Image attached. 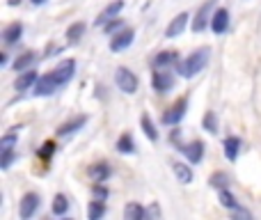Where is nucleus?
Returning <instances> with one entry per match:
<instances>
[{
  "instance_id": "obj_1",
  "label": "nucleus",
  "mask_w": 261,
  "mask_h": 220,
  "mask_svg": "<svg viewBox=\"0 0 261 220\" xmlns=\"http://www.w3.org/2000/svg\"><path fill=\"white\" fill-rule=\"evenodd\" d=\"M73 74H76V60H62L55 69H50L48 74L39 76V81L35 83L32 90H35L37 96H50V94H55L60 87L67 85L73 78Z\"/></svg>"
},
{
  "instance_id": "obj_2",
  "label": "nucleus",
  "mask_w": 261,
  "mask_h": 220,
  "mask_svg": "<svg viewBox=\"0 0 261 220\" xmlns=\"http://www.w3.org/2000/svg\"><path fill=\"white\" fill-rule=\"evenodd\" d=\"M208 58H211V48H208V46L193 51L186 60H179L176 74H179L181 78H195L197 74H202V69L208 64Z\"/></svg>"
},
{
  "instance_id": "obj_3",
  "label": "nucleus",
  "mask_w": 261,
  "mask_h": 220,
  "mask_svg": "<svg viewBox=\"0 0 261 220\" xmlns=\"http://www.w3.org/2000/svg\"><path fill=\"white\" fill-rule=\"evenodd\" d=\"M176 76L172 74V69H153L151 74V87L156 94H167L174 90Z\"/></svg>"
},
{
  "instance_id": "obj_4",
  "label": "nucleus",
  "mask_w": 261,
  "mask_h": 220,
  "mask_svg": "<svg viewBox=\"0 0 261 220\" xmlns=\"http://www.w3.org/2000/svg\"><path fill=\"white\" fill-rule=\"evenodd\" d=\"M115 83H117V87L124 94H135L138 85H140L138 76H135L128 67H117V71H115Z\"/></svg>"
},
{
  "instance_id": "obj_5",
  "label": "nucleus",
  "mask_w": 261,
  "mask_h": 220,
  "mask_svg": "<svg viewBox=\"0 0 261 220\" xmlns=\"http://www.w3.org/2000/svg\"><path fill=\"white\" fill-rule=\"evenodd\" d=\"M39 207H41L39 193L30 190V193H25V195L21 198V204H18V216H21L23 220H30L37 211H39Z\"/></svg>"
},
{
  "instance_id": "obj_6",
  "label": "nucleus",
  "mask_w": 261,
  "mask_h": 220,
  "mask_svg": "<svg viewBox=\"0 0 261 220\" xmlns=\"http://www.w3.org/2000/svg\"><path fill=\"white\" fill-rule=\"evenodd\" d=\"M213 0H206V3L202 5V7L197 9V14H195V18H193V32L195 35H202L204 30H206L208 26H211V16H213Z\"/></svg>"
},
{
  "instance_id": "obj_7",
  "label": "nucleus",
  "mask_w": 261,
  "mask_h": 220,
  "mask_svg": "<svg viewBox=\"0 0 261 220\" xmlns=\"http://www.w3.org/2000/svg\"><path fill=\"white\" fill-rule=\"evenodd\" d=\"M204 147H206L204 142H199V140H193V142H188V144L181 142L176 149H179V152L184 154L186 161H188L190 165H197V163H202V161H204V154H206V149H204Z\"/></svg>"
},
{
  "instance_id": "obj_8",
  "label": "nucleus",
  "mask_w": 261,
  "mask_h": 220,
  "mask_svg": "<svg viewBox=\"0 0 261 220\" xmlns=\"http://www.w3.org/2000/svg\"><path fill=\"white\" fill-rule=\"evenodd\" d=\"M186 108H188V99H179V101H174V104H172L170 108L163 112L161 121H163L165 126H176L181 119H184Z\"/></svg>"
},
{
  "instance_id": "obj_9",
  "label": "nucleus",
  "mask_w": 261,
  "mask_h": 220,
  "mask_svg": "<svg viewBox=\"0 0 261 220\" xmlns=\"http://www.w3.org/2000/svg\"><path fill=\"white\" fill-rule=\"evenodd\" d=\"M133 39H135V30L133 28H124L117 35L110 37V51H113V53H122V51H126L128 46L133 44Z\"/></svg>"
},
{
  "instance_id": "obj_10",
  "label": "nucleus",
  "mask_w": 261,
  "mask_h": 220,
  "mask_svg": "<svg viewBox=\"0 0 261 220\" xmlns=\"http://www.w3.org/2000/svg\"><path fill=\"white\" fill-rule=\"evenodd\" d=\"M188 21H190V14L188 12L176 14V16L170 21V26L165 28V37H167V39H176V37H181V35H184V30L188 28Z\"/></svg>"
},
{
  "instance_id": "obj_11",
  "label": "nucleus",
  "mask_w": 261,
  "mask_h": 220,
  "mask_svg": "<svg viewBox=\"0 0 261 220\" xmlns=\"http://www.w3.org/2000/svg\"><path fill=\"white\" fill-rule=\"evenodd\" d=\"M211 30L216 35H225L229 30V12L225 7H218L213 9V16H211Z\"/></svg>"
},
{
  "instance_id": "obj_12",
  "label": "nucleus",
  "mask_w": 261,
  "mask_h": 220,
  "mask_svg": "<svg viewBox=\"0 0 261 220\" xmlns=\"http://www.w3.org/2000/svg\"><path fill=\"white\" fill-rule=\"evenodd\" d=\"M122 9H124V0H113V3H110V5H106V7L101 9V14H99V16H96V21H94V23H96V26H101V28H103L106 23H108V21H113V18L117 16V14L122 12Z\"/></svg>"
},
{
  "instance_id": "obj_13",
  "label": "nucleus",
  "mask_w": 261,
  "mask_h": 220,
  "mask_svg": "<svg viewBox=\"0 0 261 220\" xmlns=\"http://www.w3.org/2000/svg\"><path fill=\"white\" fill-rule=\"evenodd\" d=\"M151 64H153V69H170L179 64V58H176L174 51H161V53L153 55Z\"/></svg>"
},
{
  "instance_id": "obj_14",
  "label": "nucleus",
  "mask_w": 261,
  "mask_h": 220,
  "mask_svg": "<svg viewBox=\"0 0 261 220\" xmlns=\"http://www.w3.org/2000/svg\"><path fill=\"white\" fill-rule=\"evenodd\" d=\"M37 81H39V78H37V71L25 69V71H21L16 76V81H14V90H16V92H28L30 87H35Z\"/></svg>"
},
{
  "instance_id": "obj_15",
  "label": "nucleus",
  "mask_w": 261,
  "mask_h": 220,
  "mask_svg": "<svg viewBox=\"0 0 261 220\" xmlns=\"http://www.w3.org/2000/svg\"><path fill=\"white\" fill-rule=\"evenodd\" d=\"M85 124H87V115H76L73 119L64 121V124L60 126V129H58V135H60V138H67V135H71V133H76V131H81Z\"/></svg>"
},
{
  "instance_id": "obj_16",
  "label": "nucleus",
  "mask_w": 261,
  "mask_h": 220,
  "mask_svg": "<svg viewBox=\"0 0 261 220\" xmlns=\"http://www.w3.org/2000/svg\"><path fill=\"white\" fill-rule=\"evenodd\" d=\"M21 37H23V23L21 21H14V23H9V26L3 28V41L7 46L16 44Z\"/></svg>"
},
{
  "instance_id": "obj_17",
  "label": "nucleus",
  "mask_w": 261,
  "mask_h": 220,
  "mask_svg": "<svg viewBox=\"0 0 261 220\" xmlns=\"http://www.w3.org/2000/svg\"><path fill=\"white\" fill-rule=\"evenodd\" d=\"M222 149H225V156L227 161H239V154H241V140L236 138V135H227L225 140H222Z\"/></svg>"
},
{
  "instance_id": "obj_18",
  "label": "nucleus",
  "mask_w": 261,
  "mask_h": 220,
  "mask_svg": "<svg viewBox=\"0 0 261 220\" xmlns=\"http://www.w3.org/2000/svg\"><path fill=\"white\" fill-rule=\"evenodd\" d=\"M140 126H142V133L147 135L149 142H158L161 133H158V129H156V124H153V119H151L149 112H142V117H140Z\"/></svg>"
},
{
  "instance_id": "obj_19",
  "label": "nucleus",
  "mask_w": 261,
  "mask_h": 220,
  "mask_svg": "<svg viewBox=\"0 0 261 220\" xmlns=\"http://www.w3.org/2000/svg\"><path fill=\"white\" fill-rule=\"evenodd\" d=\"M90 177L94 184H99V181H108L110 177H113V167L108 165V163H94V165L90 167Z\"/></svg>"
},
{
  "instance_id": "obj_20",
  "label": "nucleus",
  "mask_w": 261,
  "mask_h": 220,
  "mask_svg": "<svg viewBox=\"0 0 261 220\" xmlns=\"http://www.w3.org/2000/svg\"><path fill=\"white\" fill-rule=\"evenodd\" d=\"M37 62V53H32V51H25V53H21V55H16V60H14V71L16 74H21V71H25V69H30L32 64Z\"/></svg>"
},
{
  "instance_id": "obj_21",
  "label": "nucleus",
  "mask_w": 261,
  "mask_h": 220,
  "mask_svg": "<svg viewBox=\"0 0 261 220\" xmlns=\"http://www.w3.org/2000/svg\"><path fill=\"white\" fill-rule=\"evenodd\" d=\"M115 149H117L119 154H135L138 149H135V140L130 133H122L117 138V142H115Z\"/></svg>"
},
{
  "instance_id": "obj_22",
  "label": "nucleus",
  "mask_w": 261,
  "mask_h": 220,
  "mask_svg": "<svg viewBox=\"0 0 261 220\" xmlns=\"http://www.w3.org/2000/svg\"><path fill=\"white\" fill-rule=\"evenodd\" d=\"M85 30H87V26L83 21L71 23V26L67 28V41L69 44H78V41L83 39V35H85Z\"/></svg>"
},
{
  "instance_id": "obj_23",
  "label": "nucleus",
  "mask_w": 261,
  "mask_h": 220,
  "mask_svg": "<svg viewBox=\"0 0 261 220\" xmlns=\"http://www.w3.org/2000/svg\"><path fill=\"white\" fill-rule=\"evenodd\" d=\"M172 170H174V177L181 184H190V181H193V170H190V165H186V163L174 161L172 163Z\"/></svg>"
},
{
  "instance_id": "obj_24",
  "label": "nucleus",
  "mask_w": 261,
  "mask_h": 220,
  "mask_svg": "<svg viewBox=\"0 0 261 220\" xmlns=\"http://www.w3.org/2000/svg\"><path fill=\"white\" fill-rule=\"evenodd\" d=\"M124 218L126 220H142V218H147V209L138 202H128L126 207H124Z\"/></svg>"
},
{
  "instance_id": "obj_25",
  "label": "nucleus",
  "mask_w": 261,
  "mask_h": 220,
  "mask_svg": "<svg viewBox=\"0 0 261 220\" xmlns=\"http://www.w3.org/2000/svg\"><path fill=\"white\" fill-rule=\"evenodd\" d=\"M218 202H220L225 209H229V211H234V209H239V207H241L239 200L234 198V193H231V190H227V188L218 190Z\"/></svg>"
},
{
  "instance_id": "obj_26",
  "label": "nucleus",
  "mask_w": 261,
  "mask_h": 220,
  "mask_svg": "<svg viewBox=\"0 0 261 220\" xmlns=\"http://www.w3.org/2000/svg\"><path fill=\"white\" fill-rule=\"evenodd\" d=\"M103 213H106V200L94 198L90 202V207H87V218H90V220H99V218H103Z\"/></svg>"
},
{
  "instance_id": "obj_27",
  "label": "nucleus",
  "mask_w": 261,
  "mask_h": 220,
  "mask_svg": "<svg viewBox=\"0 0 261 220\" xmlns=\"http://www.w3.org/2000/svg\"><path fill=\"white\" fill-rule=\"evenodd\" d=\"M50 211H53V216H64V213L69 211V200L64 193H58L53 198V204H50Z\"/></svg>"
},
{
  "instance_id": "obj_28",
  "label": "nucleus",
  "mask_w": 261,
  "mask_h": 220,
  "mask_svg": "<svg viewBox=\"0 0 261 220\" xmlns=\"http://www.w3.org/2000/svg\"><path fill=\"white\" fill-rule=\"evenodd\" d=\"M16 142H18V135L16 131H9V133L3 135V140H0V154H9V152H16Z\"/></svg>"
},
{
  "instance_id": "obj_29",
  "label": "nucleus",
  "mask_w": 261,
  "mask_h": 220,
  "mask_svg": "<svg viewBox=\"0 0 261 220\" xmlns=\"http://www.w3.org/2000/svg\"><path fill=\"white\" fill-rule=\"evenodd\" d=\"M208 184H211L216 190H222V188H227V184H229V177H227L225 172H213V175L208 177Z\"/></svg>"
},
{
  "instance_id": "obj_30",
  "label": "nucleus",
  "mask_w": 261,
  "mask_h": 220,
  "mask_svg": "<svg viewBox=\"0 0 261 220\" xmlns=\"http://www.w3.org/2000/svg\"><path fill=\"white\" fill-rule=\"evenodd\" d=\"M202 129H206L211 135H216V133H218V119H216V112H213V110H208L206 115H204V119H202Z\"/></svg>"
},
{
  "instance_id": "obj_31",
  "label": "nucleus",
  "mask_w": 261,
  "mask_h": 220,
  "mask_svg": "<svg viewBox=\"0 0 261 220\" xmlns=\"http://www.w3.org/2000/svg\"><path fill=\"white\" fill-rule=\"evenodd\" d=\"M124 28H126V26H124V21H122V18H119V16H115L113 21H108V23H106V26H103V30H106V35H110V37H113V35H117L119 30H124Z\"/></svg>"
},
{
  "instance_id": "obj_32",
  "label": "nucleus",
  "mask_w": 261,
  "mask_h": 220,
  "mask_svg": "<svg viewBox=\"0 0 261 220\" xmlns=\"http://www.w3.org/2000/svg\"><path fill=\"white\" fill-rule=\"evenodd\" d=\"M55 147H58V144H55L53 140H46V142L41 144V149H39V156L44 158V161H48L50 154H55Z\"/></svg>"
},
{
  "instance_id": "obj_33",
  "label": "nucleus",
  "mask_w": 261,
  "mask_h": 220,
  "mask_svg": "<svg viewBox=\"0 0 261 220\" xmlns=\"http://www.w3.org/2000/svg\"><path fill=\"white\" fill-rule=\"evenodd\" d=\"M14 158H16V152H9V154H0V167L3 170H9L14 163Z\"/></svg>"
},
{
  "instance_id": "obj_34",
  "label": "nucleus",
  "mask_w": 261,
  "mask_h": 220,
  "mask_svg": "<svg viewBox=\"0 0 261 220\" xmlns=\"http://www.w3.org/2000/svg\"><path fill=\"white\" fill-rule=\"evenodd\" d=\"M92 193H94V198H99V200H106V198H108V188L103 186V181H99V184L92 188Z\"/></svg>"
},
{
  "instance_id": "obj_35",
  "label": "nucleus",
  "mask_w": 261,
  "mask_h": 220,
  "mask_svg": "<svg viewBox=\"0 0 261 220\" xmlns=\"http://www.w3.org/2000/svg\"><path fill=\"white\" fill-rule=\"evenodd\" d=\"M231 216H234V218H252V213H250L248 209L239 207V209H234V211H231Z\"/></svg>"
},
{
  "instance_id": "obj_36",
  "label": "nucleus",
  "mask_w": 261,
  "mask_h": 220,
  "mask_svg": "<svg viewBox=\"0 0 261 220\" xmlns=\"http://www.w3.org/2000/svg\"><path fill=\"white\" fill-rule=\"evenodd\" d=\"M149 216H156V218L161 216V209H158V204H153L151 209H147V218H149Z\"/></svg>"
},
{
  "instance_id": "obj_37",
  "label": "nucleus",
  "mask_w": 261,
  "mask_h": 220,
  "mask_svg": "<svg viewBox=\"0 0 261 220\" xmlns=\"http://www.w3.org/2000/svg\"><path fill=\"white\" fill-rule=\"evenodd\" d=\"M0 64H3V67L7 64V53H0Z\"/></svg>"
},
{
  "instance_id": "obj_38",
  "label": "nucleus",
  "mask_w": 261,
  "mask_h": 220,
  "mask_svg": "<svg viewBox=\"0 0 261 220\" xmlns=\"http://www.w3.org/2000/svg\"><path fill=\"white\" fill-rule=\"evenodd\" d=\"M16 5H21V0H9V7H16Z\"/></svg>"
},
{
  "instance_id": "obj_39",
  "label": "nucleus",
  "mask_w": 261,
  "mask_h": 220,
  "mask_svg": "<svg viewBox=\"0 0 261 220\" xmlns=\"http://www.w3.org/2000/svg\"><path fill=\"white\" fill-rule=\"evenodd\" d=\"M30 3H32V5H44L46 0H30Z\"/></svg>"
}]
</instances>
